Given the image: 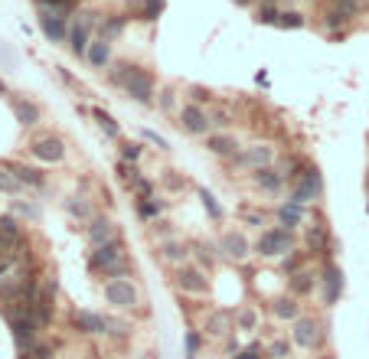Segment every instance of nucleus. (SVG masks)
Wrapping results in <instances>:
<instances>
[{
	"label": "nucleus",
	"instance_id": "nucleus-44",
	"mask_svg": "<svg viewBox=\"0 0 369 359\" xmlns=\"http://www.w3.org/2000/svg\"><path fill=\"white\" fill-rule=\"evenodd\" d=\"M307 242H311L314 248H323V242H327V232H323L321 226H317V229H311V232H307Z\"/></svg>",
	"mask_w": 369,
	"mask_h": 359
},
{
	"label": "nucleus",
	"instance_id": "nucleus-33",
	"mask_svg": "<svg viewBox=\"0 0 369 359\" xmlns=\"http://www.w3.org/2000/svg\"><path fill=\"white\" fill-rule=\"evenodd\" d=\"M199 199H203V206H206L209 216H213V219H222V206L216 203V196H213L209 189H203V193H199Z\"/></svg>",
	"mask_w": 369,
	"mask_h": 359
},
{
	"label": "nucleus",
	"instance_id": "nucleus-56",
	"mask_svg": "<svg viewBox=\"0 0 369 359\" xmlns=\"http://www.w3.org/2000/svg\"><path fill=\"white\" fill-rule=\"evenodd\" d=\"M189 359H193V356H189Z\"/></svg>",
	"mask_w": 369,
	"mask_h": 359
},
{
	"label": "nucleus",
	"instance_id": "nucleus-14",
	"mask_svg": "<svg viewBox=\"0 0 369 359\" xmlns=\"http://www.w3.org/2000/svg\"><path fill=\"white\" fill-rule=\"evenodd\" d=\"M72 323H76L82 333H108V317L92 313V311H79L76 317H72Z\"/></svg>",
	"mask_w": 369,
	"mask_h": 359
},
{
	"label": "nucleus",
	"instance_id": "nucleus-43",
	"mask_svg": "<svg viewBox=\"0 0 369 359\" xmlns=\"http://www.w3.org/2000/svg\"><path fill=\"white\" fill-rule=\"evenodd\" d=\"M265 356V350L258 346V343H252V346H246L242 353H236V359H262Z\"/></svg>",
	"mask_w": 369,
	"mask_h": 359
},
{
	"label": "nucleus",
	"instance_id": "nucleus-41",
	"mask_svg": "<svg viewBox=\"0 0 369 359\" xmlns=\"http://www.w3.org/2000/svg\"><path fill=\"white\" fill-rule=\"evenodd\" d=\"M268 356H271V359H288V356H291V350H288V343H284V340H278V343L268 346Z\"/></svg>",
	"mask_w": 369,
	"mask_h": 359
},
{
	"label": "nucleus",
	"instance_id": "nucleus-5",
	"mask_svg": "<svg viewBox=\"0 0 369 359\" xmlns=\"http://www.w3.org/2000/svg\"><path fill=\"white\" fill-rule=\"evenodd\" d=\"M124 92L131 95L134 102L151 104V102H154V79L147 76L144 69L131 66V76H128V82H124Z\"/></svg>",
	"mask_w": 369,
	"mask_h": 359
},
{
	"label": "nucleus",
	"instance_id": "nucleus-3",
	"mask_svg": "<svg viewBox=\"0 0 369 359\" xmlns=\"http://www.w3.org/2000/svg\"><path fill=\"white\" fill-rule=\"evenodd\" d=\"M105 297L112 307L118 311H131L134 304H137V291H134L131 281H124V278H112V281L105 284Z\"/></svg>",
	"mask_w": 369,
	"mask_h": 359
},
{
	"label": "nucleus",
	"instance_id": "nucleus-30",
	"mask_svg": "<svg viewBox=\"0 0 369 359\" xmlns=\"http://www.w3.org/2000/svg\"><path fill=\"white\" fill-rule=\"evenodd\" d=\"M271 311H275V317H284V320H294L297 317V304L288 301V297H281V301L271 304Z\"/></svg>",
	"mask_w": 369,
	"mask_h": 359
},
{
	"label": "nucleus",
	"instance_id": "nucleus-29",
	"mask_svg": "<svg viewBox=\"0 0 369 359\" xmlns=\"http://www.w3.org/2000/svg\"><path fill=\"white\" fill-rule=\"evenodd\" d=\"M291 291H294V294L314 291V278H311L307 271H294V274H291Z\"/></svg>",
	"mask_w": 369,
	"mask_h": 359
},
{
	"label": "nucleus",
	"instance_id": "nucleus-40",
	"mask_svg": "<svg viewBox=\"0 0 369 359\" xmlns=\"http://www.w3.org/2000/svg\"><path fill=\"white\" fill-rule=\"evenodd\" d=\"M255 323H258L255 311H242V313H239V327H242V330H255Z\"/></svg>",
	"mask_w": 369,
	"mask_h": 359
},
{
	"label": "nucleus",
	"instance_id": "nucleus-50",
	"mask_svg": "<svg viewBox=\"0 0 369 359\" xmlns=\"http://www.w3.org/2000/svg\"><path fill=\"white\" fill-rule=\"evenodd\" d=\"M167 187H170V189H180V187H183L180 177H167Z\"/></svg>",
	"mask_w": 369,
	"mask_h": 359
},
{
	"label": "nucleus",
	"instance_id": "nucleus-32",
	"mask_svg": "<svg viewBox=\"0 0 369 359\" xmlns=\"http://www.w3.org/2000/svg\"><path fill=\"white\" fill-rule=\"evenodd\" d=\"M307 20L297 13V10H284V13H278V27H291V29H301Z\"/></svg>",
	"mask_w": 369,
	"mask_h": 359
},
{
	"label": "nucleus",
	"instance_id": "nucleus-18",
	"mask_svg": "<svg viewBox=\"0 0 369 359\" xmlns=\"http://www.w3.org/2000/svg\"><path fill=\"white\" fill-rule=\"evenodd\" d=\"M323 297H327V304H333L337 301V294H340V287H343V274H340V268L337 265H327V271H323Z\"/></svg>",
	"mask_w": 369,
	"mask_h": 359
},
{
	"label": "nucleus",
	"instance_id": "nucleus-9",
	"mask_svg": "<svg viewBox=\"0 0 369 359\" xmlns=\"http://www.w3.org/2000/svg\"><path fill=\"white\" fill-rule=\"evenodd\" d=\"M177 287L187 291V294H206L209 291V278L199 271V268L183 265V268H177Z\"/></svg>",
	"mask_w": 369,
	"mask_h": 359
},
{
	"label": "nucleus",
	"instance_id": "nucleus-20",
	"mask_svg": "<svg viewBox=\"0 0 369 359\" xmlns=\"http://www.w3.org/2000/svg\"><path fill=\"white\" fill-rule=\"evenodd\" d=\"M0 238L7 242V245H20L23 242V229L13 216H0Z\"/></svg>",
	"mask_w": 369,
	"mask_h": 359
},
{
	"label": "nucleus",
	"instance_id": "nucleus-15",
	"mask_svg": "<svg viewBox=\"0 0 369 359\" xmlns=\"http://www.w3.org/2000/svg\"><path fill=\"white\" fill-rule=\"evenodd\" d=\"M88 242H92L95 248L114 242V222L112 219H92V226H88Z\"/></svg>",
	"mask_w": 369,
	"mask_h": 359
},
{
	"label": "nucleus",
	"instance_id": "nucleus-16",
	"mask_svg": "<svg viewBox=\"0 0 369 359\" xmlns=\"http://www.w3.org/2000/svg\"><path fill=\"white\" fill-rule=\"evenodd\" d=\"M206 147H209V154H216V157H236L239 141L232 134H209Z\"/></svg>",
	"mask_w": 369,
	"mask_h": 359
},
{
	"label": "nucleus",
	"instance_id": "nucleus-34",
	"mask_svg": "<svg viewBox=\"0 0 369 359\" xmlns=\"http://www.w3.org/2000/svg\"><path fill=\"white\" fill-rule=\"evenodd\" d=\"M66 209H69V216H76V219H92V209H88L82 199H79V203H76V199H69Z\"/></svg>",
	"mask_w": 369,
	"mask_h": 359
},
{
	"label": "nucleus",
	"instance_id": "nucleus-10",
	"mask_svg": "<svg viewBox=\"0 0 369 359\" xmlns=\"http://www.w3.org/2000/svg\"><path fill=\"white\" fill-rule=\"evenodd\" d=\"M180 128L187 134H206L209 131V114L203 104H183L180 108Z\"/></svg>",
	"mask_w": 369,
	"mask_h": 359
},
{
	"label": "nucleus",
	"instance_id": "nucleus-4",
	"mask_svg": "<svg viewBox=\"0 0 369 359\" xmlns=\"http://www.w3.org/2000/svg\"><path fill=\"white\" fill-rule=\"evenodd\" d=\"M39 29H43V36H46L49 43H62V39L69 36V29H66V10H49V7H43V10H39Z\"/></svg>",
	"mask_w": 369,
	"mask_h": 359
},
{
	"label": "nucleus",
	"instance_id": "nucleus-17",
	"mask_svg": "<svg viewBox=\"0 0 369 359\" xmlns=\"http://www.w3.org/2000/svg\"><path fill=\"white\" fill-rule=\"evenodd\" d=\"M219 245H222V252H226L229 258H246L248 255V242H246L242 232H226Z\"/></svg>",
	"mask_w": 369,
	"mask_h": 359
},
{
	"label": "nucleus",
	"instance_id": "nucleus-36",
	"mask_svg": "<svg viewBox=\"0 0 369 359\" xmlns=\"http://www.w3.org/2000/svg\"><path fill=\"white\" fill-rule=\"evenodd\" d=\"M137 212H141L144 219L161 216V203H154V199H141V206H137Z\"/></svg>",
	"mask_w": 369,
	"mask_h": 359
},
{
	"label": "nucleus",
	"instance_id": "nucleus-51",
	"mask_svg": "<svg viewBox=\"0 0 369 359\" xmlns=\"http://www.w3.org/2000/svg\"><path fill=\"white\" fill-rule=\"evenodd\" d=\"M161 104H163V108H170V104H173V92H163V98H161Z\"/></svg>",
	"mask_w": 369,
	"mask_h": 359
},
{
	"label": "nucleus",
	"instance_id": "nucleus-42",
	"mask_svg": "<svg viewBox=\"0 0 369 359\" xmlns=\"http://www.w3.org/2000/svg\"><path fill=\"white\" fill-rule=\"evenodd\" d=\"M137 157H141V147H137V144H121V161L124 163H134Z\"/></svg>",
	"mask_w": 369,
	"mask_h": 359
},
{
	"label": "nucleus",
	"instance_id": "nucleus-38",
	"mask_svg": "<svg viewBox=\"0 0 369 359\" xmlns=\"http://www.w3.org/2000/svg\"><path fill=\"white\" fill-rule=\"evenodd\" d=\"M23 359H53V350L43 346V343H36V346H29V350L23 353Z\"/></svg>",
	"mask_w": 369,
	"mask_h": 359
},
{
	"label": "nucleus",
	"instance_id": "nucleus-2",
	"mask_svg": "<svg viewBox=\"0 0 369 359\" xmlns=\"http://www.w3.org/2000/svg\"><path fill=\"white\" fill-rule=\"evenodd\" d=\"M291 229H268V232H262L255 242V252L262 258H278V255H288L291 252Z\"/></svg>",
	"mask_w": 369,
	"mask_h": 359
},
{
	"label": "nucleus",
	"instance_id": "nucleus-1",
	"mask_svg": "<svg viewBox=\"0 0 369 359\" xmlns=\"http://www.w3.org/2000/svg\"><path fill=\"white\" fill-rule=\"evenodd\" d=\"M88 268L98 274H105V278H124V274L131 271V265H128V258H124L121 245L118 242H108V245H98L92 252V258H88Z\"/></svg>",
	"mask_w": 369,
	"mask_h": 359
},
{
	"label": "nucleus",
	"instance_id": "nucleus-55",
	"mask_svg": "<svg viewBox=\"0 0 369 359\" xmlns=\"http://www.w3.org/2000/svg\"><path fill=\"white\" fill-rule=\"evenodd\" d=\"M321 359H330V356H321Z\"/></svg>",
	"mask_w": 369,
	"mask_h": 359
},
{
	"label": "nucleus",
	"instance_id": "nucleus-25",
	"mask_svg": "<svg viewBox=\"0 0 369 359\" xmlns=\"http://www.w3.org/2000/svg\"><path fill=\"white\" fill-rule=\"evenodd\" d=\"M13 111H17L20 124H27V128L39 121V108L33 102H23V98H17V102H13Z\"/></svg>",
	"mask_w": 369,
	"mask_h": 359
},
{
	"label": "nucleus",
	"instance_id": "nucleus-35",
	"mask_svg": "<svg viewBox=\"0 0 369 359\" xmlns=\"http://www.w3.org/2000/svg\"><path fill=\"white\" fill-rule=\"evenodd\" d=\"M163 10V0H144V10H141V20H157Z\"/></svg>",
	"mask_w": 369,
	"mask_h": 359
},
{
	"label": "nucleus",
	"instance_id": "nucleus-26",
	"mask_svg": "<svg viewBox=\"0 0 369 359\" xmlns=\"http://www.w3.org/2000/svg\"><path fill=\"white\" fill-rule=\"evenodd\" d=\"M209 124H216V128H229V124L236 121V114H232V108H226V104H209Z\"/></svg>",
	"mask_w": 369,
	"mask_h": 359
},
{
	"label": "nucleus",
	"instance_id": "nucleus-46",
	"mask_svg": "<svg viewBox=\"0 0 369 359\" xmlns=\"http://www.w3.org/2000/svg\"><path fill=\"white\" fill-rule=\"evenodd\" d=\"M108 333H118V337H121V333H128V323H124V320H114V317H108Z\"/></svg>",
	"mask_w": 369,
	"mask_h": 359
},
{
	"label": "nucleus",
	"instance_id": "nucleus-21",
	"mask_svg": "<svg viewBox=\"0 0 369 359\" xmlns=\"http://www.w3.org/2000/svg\"><path fill=\"white\" fill-rule=\"evenodd\" d=\"M10 173L23 183V187H43L46 183V177L39 170H33V167H23V163H10Z\"/></svg>",
	"mask_w": 369,
	"mask_h": 359
},
{
	"label": "nucleus",
	"instance_id": "nucleus-11",
	"mask_svg": "<svg viewBox=\"0 0 369 359\" xmlns=\"http://www.w3.org/2000/svg\"><path fill=\"white\" fill-rule=\"evenodd\" d=\"M317 193H321V173H317V170H304V180L297 183V187H294L291 199L304 206V203H311Z\"/></svg>",
	"mask_w": 369,
	"mask_h": 359
},
{
	"label": "nucleus",
	"instance_id": "nucleus-28",
	"mask_svg": "<svg viewBox=\"0 0 369 359\" xmlns=\"http://www.w3.org/2000/svg\"><path fill=\"white\" fill-rule=\"evenodd\" d=\"M124 29V20L121 17H108V20H102V27H98V33H102V39L105 43H112L118 33Z\"/></svg>",
	"mask_w": 369,
	"mask_h": 359
},
{
	"label": "nucleus",
	"instance_id": "nucleus-19",
	"mask_svg": "<svg viewBox=\"0 0 369 359\" xmlns=\"http://www.w3.org/2000/svg\"><path fill=\"white\" fill-rule=\"evenodd\" d=\"M229 330H232V313H229V311L209 313V320H206V333H209V337H226Z\"/></svg>",
	"mask_w": 369,
	"mask_h": 359
},
{
	"label": "nucleus",
	"instance_id": "nucleus-48",
	"mask_svg": "<svg viewBox=\"0 0 369 359\" xmlns=\"http://www.w3.org/2000/svg\"><path fill=\"white\" fill-rule=\"evenodd\" d=\"M193 98H196V102L203 104V102H209V98H213V95H209L206 88H193Z\"/></svg>",
	"mask_w": 369,
	"mask_h": 359
},
{
	"label": "nucleus",
	"instance_id": "nucleus-7",
	"mask_svg": "<svg viewBox=\"0 0 369 359\" xmlns=\"http://www.w3.org/2000/svg\"><path fill=\"white\" fill-rule=\"evenodd\" d=\"M29 151H33V157L43 163H59L62 157H66V144L59 141V137H36V141L29 144Z\"/></svg>",
	"mask_w": 369,
	"mask_h": 359
},
{
	"label": "nucleus",
	"instance_id": "nucleus-47",
	"mask_svg": "<svg viewBox=\"0 0 369 359\" xmlns=\"http://www.w3.org/2000/svg\"><path fill=\"white\" fill-rule=\"evenodd\" d=\"M39 4L49 10H66V0H39Z\"/></svg>",
	"mask_w": 369,
	"mask_h": 359
},
{
	"label": "nucleus",
	"instance_id": "nucleus-8",
	"mask_svg": "<svg viewBox=\"0 0 369 359\" xmlns=\"http://www.w3.org/2000/svg\"><path fill=\"white\" fill-rule=\"evenodd\" d=\"M271 161H275V151H271L268 144H252V147H246V151L236 157L239 167H248V170H262V167H268Z\"/></svg>",
	"mask_w": 369,
	"mask_h": 359
},
{
	"label": "nucleus",
	"instance_id": "nucleus-49",
	"mask_svg": "<svg viewBox=\"0 0 369 359\" xmlns=\"http://www.w3.org/2000/svg\"><path fill=\"white\" fill-rule=\"evenodd\" d=\"M196 346H199V337H196V333H189V337H187V350H189V356L196 353Z\"/></svg>",
	"mask_w": 369,
	"mask_h": 359
},
{
	"label": "nucleus",
	"instance_id": "nucleus-45",
	"mask_svg": "<svg viewBox=\"0 0 369 359\" xmlns=\"http://www.w3.org/2000/svg\"><path fill=\"white\" fill-rule=\"evenodd\" d=\"M144 141L157 144V151H167V147H170V144L163 141V137H161V134H157V131H151V128H147V131H144Z\"/></svg>",
	"mask_w": 369,
	"mask_h": 359
},
{
	"label": "nucleus",
	"instance_id": "nucleus-54",
	"mask_svg": "<svg viewBox=\"0 0 369 359\" xmlns=\"http://www.w3.org/2000/svg\"><path fill=\"white\" fill-rule=\"evenodd\" d=\"M265 4H275V0H265Z\"/></svg>",
	"mask_w": 369,
	"mask_h": 359
},
{
	"label": "nucleus",
	"instance_id": "nucleus-13",
	"mask_svg": "<svg viewBox=\"0 0 369 359\" xmlns=\"http://www.w3.org/2000/svg\"><path fill=\"white\" fill-rule=\"evenodd\" d=\"M321 340V323L317 320H297L294 323V343L304 350H314V343Z\"/></svg>",
	"mask_w": 369,
	"mask_h": 359
},
{
	"label": "nucleus",
	"instance_id": "nucleus-39",
	"mask_svg": "<svg viewBox=\"0 0 369 359\" xmlns=\"http://www.w3.org/2000/svg\"><path fill=\"white\" fill-rule=\"evenodd\" d=\"M258 23H275V27H278V10L275 7H271V4H265V7H262V10H258Z\"/></svg>",
	"mask_w": 369,
	"mask_h": 359
},
{
	"label": "nucleus",
	"instance_id": "nucleus-52",
	"mask_svg": "<svg viewBox=\"0 0 369 359\" xmlns=\"http://www.w3.org/2000/svg\"><path fill=\"white\" fill-rule=\"evenodd\" d=\"M4 92H7V86H4V82H0V95H4Z\"/></svg>",
	"mask_w": 369,
	"mask_h": 359
},
{
	"label": "nucleus",
	"instance_id": "nucleus-22",
	"mask_svg": "<svg viewBox=\"0 0 369 359\" xmlns=\"http://www.w3.org/2000/svg\"><path fill=\"white\" fill-rule=\"evenodd\" d=\"M278 219H281V226L284 229H291V226H301V219H304V206L301 203H294V199H288L281 209H278Z\"/></svg>",
	"mask_w": 369,
	"mask_h": 359
},
{
	"label": "nucleus",
	"instance_id": "nucleus-12",
	"mask_svg": "<svg viewBox=\"0 0 369 359\" xmlns=\"http://www.w3.org/2000/svg\"><path fill=\"white\" fill-rule=\"evenodd\" d=\"M360 10V0H330V10H327V27H337V23H347V20L356 17Z\"/></svg>",
	"mask_w": 369,
	"mask_h": 359
},
{
	"label": "nucleus",
	"instance_id": "nucleus-24",
	"mask_svg": "<svg viewBox=\"0 0 369 359\" xmlns=\"http://www.w3.org/2000/svg\"><path fill=\"white\" fill-rule=\"evenodd\" d=\"M88 62H92L95 69H105L108 66V59H112V46H108V43H105V39H98V43H92V46H88Z\"/></svg>",
	"mask_w": 369,
	"mask_h": 359
},
{
	"label": "nucleus",
	"instance_id": "nucleus-23",
	"mask_svg": "<svg viewBox=\"0 0 369 359\" xmlns=\"http://www.w3.org/2000/svg\"><path fill=\"white\" fill-rule=\"evenodd\" d=\"M284 177L281 170H271V167H262V170H255V187L268 189V193H275V189H281Z\"/></svg>",
	"mask_w": 369,
	"mask_h": 359
},
{
	"label": "nucleus",
	"instance_id": "nucleus-37",
	"mask_svg": "<svg viewBox=\"0 0 369 359\" xmlns=\"http://www.w3.org/2000/svg\"><path fill=\"white\" fill-rule=\"evenodd\" d=\"M163 258H170V262H180V258H187V248L177 245V242H167V245H163Z\"/></svg>",
	"mask_w": 369,
	"mask_h": 359
},
{
	"label": "nucleus",
	"instance_id": "nucleus-53",
	"mask_svg": "<svg viewBox=\"0 0 369 359\" xmlns=\"http://www.w3.org/2000/svg\"><path fill=\"white\" fill-rule=\"evenodd\" d=\"M236 4H242V7H246V4H248V0H236Z\"/></svg>",
	"mask_w": 369,
	"mask_h": 359
},
{
	"label": "nucleus",
	"instance_id": "nucleus-31",
	"mask_svg": "<svg viewBox=\"0 0 369 359\" xmlns=\"http://www.w3.org/2000/svg\"><path fill=\"white\" fill-rule=\"evenodd\" d=\"M95 121H98V128H102L108 137H118V134H121V131H118V124H114V118H112V114H105L102 108H95Z\"/></svg>",
	"mask_w": 369,
	"mask_h": 359
},
{
	"label": "nucleus",
	"instance_id": "nucleus-6",
	"mask_svg": "<svg viewBox=\"0 0 369 359\" xmlns=\"http://www.w3.org/2000/svg\"><path fill=\"white\" fill-rule=\"evenodd\" d=\"M92 23H95V13H79L76 27L69 29V49L76 53V56H86L88 53V33H92Z\"/></svg>",
	"mask_w": 369,
	"mask_h": 359
},
{
	"label": "nucleus",
	"instance_id": "nucleus-27",
	"mask_svg": "<svg viewBox=\"0 0 369 359\" xmlns=\"http://www.w3.org/2000/svg\"><path fill=\"white\" fill-rule=\"evenodd\" d=\"M20 189H23V183H20V180L10 173V167H0V193H7V196H17Z\"/></svg>",
	"mask_w": 369,
	"mask_h": 359
}]
</instances>
